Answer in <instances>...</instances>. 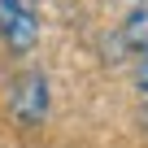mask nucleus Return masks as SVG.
<instances>
[{
  "instance_id": "5",
  "label": "nucleus",
  "mask_w": 148,
  "mask_h": 148,
  "mask_svg": "<svg viewBox=\"0 0 148 148\" xmlns=\"http://www.w3.org/2000/svg\"><path fill=\"white\" fill-rule=\"evenodd\" d=\"M22 9V0H0V35H5V26H9V18Z\"/></svg>"
},
{
  "instance_id": "4",
  "label": "nucleus",
  "mask_w": 148,
  "mask_h": 148,
  "mask_svg": "<svg viewBox=\"0 0 148 148\" xmlns=\"http://www.w3.org/2000/svg\"><path fill=\"white\" fill-rule=\"evenodd\" d=\"M135 87H139V96L148 100V57H139V65H135Z\"/></svg>"
},
{
  "instance_id": "1",
  "label": "nucleus",
  "mask_w": 148,
  "mask_h": 148,
  "mask_svg": "<svg viewBox=\"0 0 148 148\" xmlns=\"http://www.w3.org/2000/svg\"><path fill=\"white\" fill-rule=\"evenodd\" d=\"M9 113L18 126H39L48 118V79H44V70H26L22 79L13 83V96H9Z\"/></svg>"
},
{
  "instance_id": "3",
  "label": "nucleus",
  "mask_w": 148,
  "mask_h": 148,
  "mask_svg": "<svg viewBox=\"0 0 148 148\" xmlns=\"http://www.w3.org/2000/svg\"><path fill=\"white\" fill-rule=\"evenodd\" d=\"M122 39H126L131 52L148 57V5H135L131 9V18L122 22Z\"/></svg>"
},
{
  "instance_id": "7",
  "label": "nucleus",
  "mask_w": 148,
  "mask_h": 148,
  "mask_svg": "<svg viewBox=\"0 0 148 148\" xmlns=\"http://www.w3.org/2000/svg\"><path fill=\"white\" fill-rule=\"evenodd\" d=\"M135 5H148V0H135Z\"/></svg>"
},
{
  "instance_id": "2",
  "label": "nucleus",
  "mask_w": 148,
  "mask_h": 148,
  "mask_svg": "<svg viewBox=\"0 0 148 148\" xmlns=\"http://www.w3.org/2000/svg\"><path fill=\"white\" fill-rule=\"evenodd\" d=\"M35 39H39V18H35V9H31V0H22V9H18V13L9 18V26H5V44H9L13 52H31Z\"/></svg>"
},
{
  "instance_id": "6",
  "label": "nucleus",
  "mask_w": 148,
  "mask_h": 148,
  "mask_svg": "<svg viewBox=\"0 0 148 148\" xmlns=\"http://www.w3.org/2000/svg\"><path fill=\"white\" fill-rule=\"evenodd\" d=\"M144 126H148V109H144Z\"/></svg>"
}]
</instances>
